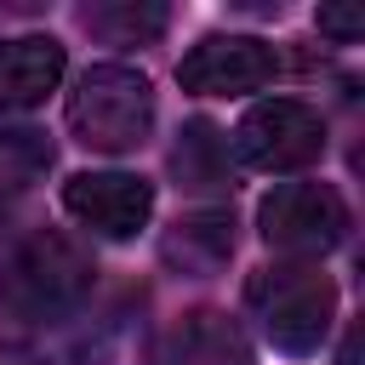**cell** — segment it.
Masks as SVG:
<instances>
[{"mask_svg":"<svg viewBox=\"0 0 365 365\" xmlns=\"http://www.w3.org/2000/svg\"><path fill=\"white\" fill-rule=\"evenodd\" d=\"M234 148L257 171H302L325 154V120L297 97H262L245 108Z\"/></svg>","mask_w":365,"mask_h":365,"instance_id":"5","label":"cell"},{"mask_svg":"<svg viewBox=\"0 0 365 365\" xmlns=\"http://www.w3.org/2000/svg\"><path fill=\"white\" fill-rule=\"evenodd\" d=\"M63 68H68L63 40H51V34H6L0 40V114L46 103L57 91Z\"/></svg>","mask_w":365,"mask_h":365,"instance_id":"9","label":"cell"},{"mask_svg":"<svg viewBox=\"0 0 365 365\" xmlns=\"http://www.w3.org/2000/svg\"><path fill=\"white\" fill-rule=\"evenodd\" d=\"M171 171L182 188H234V165H228V137L211 120H188L177 131L171 148Z\"/></svg>","mask_w":365,"mask_h":365,"instance_id":"11","label":"cell"},{"mask_svg":"<svg viewBox=\"0 0 365 365\" xmlns=\"http://www.w3.org/2000/svg\"><path fill=\"white\" fill-rule=\"evenodd\" d=\"M68 131L97 154H131L154 131V86L125 63H97L68 91Z\"/></svg>","mask_w":365,"mask_h":365,"instance_id":"2","label":"cell"},{"mask_svg":"<svg viewBox=\"0 0 365 365\" xmlns=\"http://www.w3.org/2000/svg\"><path fill=\"white\" fill-rule=\"evenodd\" d=\"M251 308L268 331L274 348L285 354H314L336 319V285L319 262H274L251 279Z\"/></svg>","mask_w":365,"mask_h":365,"instance_id":"3","label":"cell"},{"mask_svg":"<svg viewBox=\"0 0 365 365\" xmlns=\"http://www.w3.org/2000/svg\"><path fill=\"white\" fill-rule=\"evenodd\" d=\"M148 365H251V342L228 314L194 308L154 336Z\"/></svg>","mask_w":365,"mask_h":365,"instance_id":"8","label":"cell"},{"mask_svg":"<svg viewBox=\"0 0 365 365\" xmlns=\"http://www.w3.org/2000/svg\"><path fill=\"white\" fill-rule=\"evenodd\" d=\"M314 23H319V34H331V40H342V46H348V40H359V34H365V6H319V17H314Z\"/></svg>","mask_w":365,"mask_h":365,"instance_id":"14","label":"cell"},{"mask_svg":"<svg viewBox=\"0 0 365 365\" xmlns=\"http://www.w3.org/2000/svg\"><path fill=\"white\" fill-rule=\"evenodd\" d=\"M279 74V51L262 34H205L182 63L177 86L194 97H245Z\"/></svg>","mask_w":365,"mask_h":365,"instance_id":"6","label":"cell"},{"mask_svg":"<svg viewBox=\"0 0 365 365\" xmlns=\"http://www.w3.org/2000/svg\"><path fill=\"white\" fill-rule=\"evenodd\" d=\"M165 257L182 262V274H217L234 257V217L228 211H194L171 228Z\"/></svg>","mask_w":365,"mask_h":365,"instance_id":"12","label":"cell"},{"mask_svg":"<svg viewBox=\"0 0 365 365\" xmlns=\"http://www.w3.org/2000/svg\"><path fill=\"white\" fill-rule=\"evenodd\" d=\"M63 205L80 228H91L103 240H131L154 217V182H143L131 171H80L63 182Z\"/></svg>","mask_w":365,"mask_h":365,"instance_id":"7","label":"cell"},{"mask_svg":"<svg viewBox=\"0 0 365 365\" xmlns=\"http://www.w3.org/2000/svg\"><path fill=\"white\" fill-rule=\"evenodd\" d=\"M51 137L34 125H0V194H23L51 171Z\"/></svg>","mask_w":365,"mask_h":365,"instance_id":"13","label":"cell"},{"mask_svg":"<svg viewBox=\"0 0 365 365\" xmlns=\"http://www.w3.org/2000/svg\"><path fill=\"white\" fill-rule=\"evenodd\" d=\"M91 251L80 240H68L63 228H40L29 234L6 268H0V308L17 325H57L68 319L86 297H91Z\"/></svg>","mask_w":365,"mask_h":365,"instance_id":"1","label":"cell"},{"mask_svg":"<svg viewBox=\"0 0 365 365\" xmlns=\"http://www.w3.org/2000/svg\"><path fill=\"white\" fill-rule=\"evenodd\" d=\"M257 228L274 251L308 262V257H325L331 245H342L348 234V205L331 182H279L262 194L257 205Z\"/></svg>","mask_w":365,"mask_h":365,"instance_id":"4","label":"cell"},{"mask_svg":"<svg viewBox=\"0 0 365 365\" xmlns=\"http://www.w3.org/2000/svg\"><path fill=\"white\" fill-rule=\"evenodd\" d=\"M80 29L108 40V46H148L171 29V6H160V0H97V6H80Z\"/></svg>","mask_w":365,"mask_h":365,"instance_id":"10","label":"cell"}]
</instances>
